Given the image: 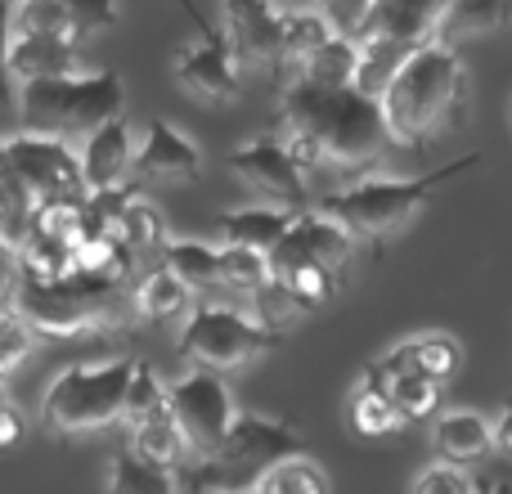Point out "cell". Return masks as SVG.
Here are the masks:
<instances>
[{
  "mask_svg": "<svg viewBox=\"0 0 512 494\" xmlns=\"http://www.w3.org/2000/svg\"><path fill=\"white\" fill-rule=\"evenodd\" d=\"M23 432H27L23 409H18L9 396H0V450H14V445L23 441Z\"/></svg>",
  "mask_w": 512,
  "mask_h": 494,
  "instance_id": "60d3db41",
  "label": "cell"
},
{
  "mask_svg": "<svg viewBox=\"0 0 512 494\" xmlns=\"http://www.w3.org/2000/svg\"><path fill=\"white\" fill-rule=\"evenodd\" d=\"M292 225V207H239V212H225L221 216V239L225 243H243V247H261V252H270L274 243L288 234Z\"/></svg>",
  "mask_w": 512,
  "mask_h": 494,
  "instance_id": "7402d4cb",
  "label": "cell"
},
{
  "mask_svg": "<svg viewBox=\"0 0 512 494\" xmlns=\"http://www.w3.org/2000/svg\"><path fill=\"white\" fill-rule=\"evenodd\" d=\"M135 176L140 180H198L203 176V149L167 117H153L149 131L135 140Z\"/></svg>",
  "mask_w": 512,
  "mask_h": 494,
  "instance_id": "2e32d148",
  "label": "cell"
},
{
  "mask_svg": "<svg viewBox=\"0 0 512 494\" xmlns=\"http://www.w3.org/2000/svg\"><path fill=\"white\" fill-rule=\"evenodd\" d=\"M117 239L131 247L135 256H149V252H162V243H167L171 234H167V221H162L158 207H153L144 194H135L131 203L122 207V221H117Z\"/></svg>",
  "mask_w": 512,
  "mask_h": 494,
  "instance_id": "f1b7e54d",
  "label": "cell"
},
{
  "mask_svg": "<svg viewBox=\"0 0 512 494\" xmlns=\"http://www.w3.org/2000/svg\"><path fill=\"white\" fill-rule=\"evenodd\" d=\"M301 77L319 81V86H355V72H360V41H355L346 27H337L306 63H297Z\"/></svg>",
  "mask_w": 512,
  "mask_h": 494,
  "instance_id": "d4e9b609",
  "label": "cell"
},
{
  "mask_svg": "<svg viewBox=\"0 0 512 494\" xmlns=\"http://www.w3.org/2000/svg\"><path fill=\"white\" fill-rule=\"evenodd\" d=\"M171 77L198 104H234L243 90V63L234 59L225 27L198 36L194 45H180L176 59H171Z\"/></svg>",
  "mask_w": 512,
  "mask_h": 494,
  "instance_id": "4fadbf2b",
  "label": "cell"
},
{
  "mask_svg": "<svg viewBox=\"0 0 512 494\" xmlns=\"http://www.w3.org/2000/svg\"><path fill=\"white\" fill-rule=\"evenodd\" d=\"M432 445L450 463H477L495 450V418L477 409H445L432 423Z\"/></svg>",
  "mask_w": 512,
  "mask_h": 494,
  "instance_id": "d6986e66",
  "label": "cell"
},
{
  "mask_svg": "<svg viewBox=\"0 0 512 494\" xmlns=\"http://www.w3.org/2000/svg\"><path fill=\"white\" fill-rule=\"evenodd\" d=\"M0 396H5V378H0Z\"/></svg>",
  "mask_w": 512,
  "mask_h": 494,
  "instance_id": "bcb514c9",
  "label": "cell"
},
{
  "mask_svg": "<svg viewBox=\"0 0 512 494\" xmlns=\"http://www.w3.org/2000/svg\"><path fill=\"white\" fill-rule=\"evenodd\" d=\"M176 486H180L176 468L149 463V459H140V454H131V450H126L122 459L113 463V472H108V490H117V494H167Z\"/></svg>",
  "mask_w": 512,
  "mask_h": 494,
  "instance_id": "f546056e",
  "label": "cell"
},
{
  "mask_svg": "<svg viewBox=\"0 0 512 494\" xmlns=\"http://www.w3.org/2000/svg\"><path fill=\"white\" fill-rule=\"evenodd\" d=\"M450 9L454 0H364L346 32L355 41H387L414 50V45L441 36V23Z\"/></svg>",
  "mask_w": 512,
  "mask_h": 494,
  "instance_id": "5bb4252c",
  "label": "cell"
},
{
  "mask_svg": "<svg viewBox=\"0 0 512 494\" xmlns=\"http://www.w3.org/2000/svg\"><path fill=\"white\" fill-rule=\"evenodd\" d=\"M14 32H59L77 36L68 5L63 0H14Z\"/></svg>",
  "mask_w": 512,
  "mask_h": 494,
  "instance_id": "d590c367",
  "label": "cell"
},
{
  "mask_svg": "<svg viewBox=\"0 0 512 494\" xmlns=\"http://www.w3.org/2000/svg\"><path fill=\"white\" fill-rule=\"evenodd\" d=\"M36 225V203L23 194V185H18L14 176H0V252L14 256L18 247H23V239L32 234Z\"/></svg>",
  "mask_w": 512,
  "mask_h": 494,
  "instance_id": "1f68e13d",
  "label": "cell"
},
{
  "mask_svg": "<svg viewBox=\"0 0 512 494\" xmlns=\"http://www.w3.org/2000/svg\"><path fill=\"white\" fill-rule=\"evenodd\" d=\"M279 135L306 162V171L337 176H364L391 149V126L378 95L360 86H319L301 72L283 86Z\"/></svg>",
  "mask_w": 512,
  "mask_h": 494,
  "instance_id": "6da1fadb",
  "label": "cell"
},
{
  "mask_svg": "<svg viewBox=\"0 0 512 494\" xmlns=\"http://www.w3.org/2000/svg\"><path fill=\"white\" fill-rule=\"evenodd\" d=\"M176 5H180V9H185V14H189V18H194V27H198V36H207V32H216V27H212V23H207V18H203V9H198V5H194V0H176Z\"/></svg>",
  "mask_w": 512,
  "mask_h": 494,
  "instance_id": "ee69618b",
  "label": "cell"
},
{
  "mask_svg": "<svg viewBox=\"0 0 512 494\" xmlns=\"http://www.w3.org/2000/svg\"><path fill=\"white\" fill-rule=\"evenodd\" d=\"M221 288L234 292H274V265L270 252L261 247H243V243H221Z\"/></svg>",
  "mask_w": 512,
  "mask_h": 494,
  "instance_id": "83f0119b",
  "label": "cell"
},
{
  "mask_svg": "<svg viewBox=\"0 0 512 494\" xmlns=\"http://www.w3.org/2000/svg\"><path fill=\"white\" fill-rule=\"evenodd\" d=\"M468 490H477V472H472L468 463L441 459L414 477V494H468Z\"/></svg>",
  "mask_w": 512,
  "mask_h": 494,
  "instance_id": "8d00e7d4",
  "label": "cell"
},
{
  "mask_svg": "<svg viewBox=\"0 0 512 494\" xmlns=\"http://www.w3.org/2000/svg\"><path fill=\"white\" fill-rule=\"evenodd\" d=\"M167 409L180 423L189 459H207V454L221 450L225 432H230L234 418H239L234 391L221 382V373L203 369V364H194L185 378L167 382Z\"/></svg>",
  "mask_w": 512,
  "mask_h": 494,
  "instance_id": "30bf717a",
  "label": "cell"
},
{
  "mask_svg": "<svg viewBox=\"0 0 512 494\" xmlns=\"http://www.w3.org/2000/svg\"><path fill=\"white\" fill-rule=\"evenodd\" d=\"M14 265L23 279H59V274L77 270V243L32 225V234H27L23 247L14 252Z\"/></svg>",
  "mask_w": 512,
  "mask_h": 494,
  "instance_id": "603a6c76",
  "label": "cell"
},
{
  "mask_svg": "<svg viewBox=\"0 0 512 494\" xmlns=\"http://www.w3.org/2000/svg\"><path fill=\"white\" fill-rule=\"evenodd\" d=\"M32 346H36L32 328H27L14 310H0V378H9V373L32 355Z\"/></svg>",
  "mask_w": 512,
  "mask_h": 494,
  "instance_id": "74e56055",
  "label": "cell"
},
{
  "mask_svg": "<svg viewBox=\"0 0 512 494\" xmlns=\"http://www.w3.org/2000/svg\"><path fill=\"white\" fill-rule=\"evenodd\" d=\"M472 167H481V153H463V158L445 162V167L427 171V176H360L346 189L324 194L315 207L333 212L355 239L387 243L391 234H400L423 212L436 189H445L450 180H459L463 171H472Z\"/></svg>",
  "mask_w": 512,
  "mask_h": 494,
  "instance_id": "277c9868",
  "label": "cell"
},
{
  "mask_svg": "<svg viewBox=\"0 0 512 494\" xmlns=\"http://www.w3.org/2000/svg\"><path fill=\"white\" fill-rule=\"evenodd\" d=\"M9 310L32 328L36 337H90V333H117L135 315L131 279H113L104 270H77L59 279H23L18 274L9 288Z\"/></svg>",
  "mask_w": 512,
  "mask_h": 494,
  "instance_id": "3957f363",
  "label": "cell"
},
{
  "mask_svg": "<svg viewBox=\"0 0 512 494\" xmlns=\"http://www.w3.org/2000/svg\"><path fill=\"white\" fill-rule=\"evenodd\" d=\"M77 63H81V36L9 32V72H14V81L77 72Z\"/></svg>",
  "mask_w": 512,
  "mask_h": 494,
  "instance_id": "ac0fdd59",
  "label": "cell"
},
{
  "mask_svg": "<svg viewBox=\"0 0 512 494\" xmlns=\"http://www.w3.org/2000/svg\"><path fill=\"white\" fill-rule=\"evenodd\" d=\"M346 427H351L355 436H364V441H382V436L405 427V414L396 409V400H391L387 387L360 378L355 391L346 396Z\"/></svg>",
  "mask_w": 512,
  "mask_h": 494,
  "instance_id": "ffe728a7",
  "label": "cell"
},
{
  "mask_svg": "<svg viewBox=\"0 0 512 494\" xmlns=\"http://www.w3.org/2000/svg\"><path fill=\"white\" fill-rule=\"evenodd\" d=\"M0 176H5V140H0Z\"/></svg>",
  "mask_w": 512,
  "mask_h": 494,
  "instance_id": "f6af8a7d",
  "label": "cell"
},
{
  "mask_svg": "<svg viewBox=\"0 0 512 494\" xmlns=\"http://www.w3.org/2000/svg\"><path fill=\"white\" fill-rule=\"evenodd\" d=\"M162 265L176 279H185L194 292L221 288V247H212L203 239H167L162 243Z\"/></svg>",
  "mask_w": 512,
  "mask_h": 494,
  "instance_id": "cb8c5ba5",
  "label": "cell"
},
{
  "mask_svg": "<svg viewBox=\"0 0 512 494\" xmlns=\"http://www.w3.org/2000/svg\"><path fill=\"white\" fill-rule=\"evenodd\" d=\"M126 81L117 72H59V77H32L18 90V122L23 131L59 135L81 144L95 126L122 113Z\"/></svg>",
  "mask_w": 512,
  "mask_h": 494,
  "instance_id": "5b68a950",
  "label": "cell"
},
{
  "mask_svg": "<svg viewBox=\"0 0 512 494\" xmlns=\"http://www.w3.org/2000/svg\"><path fill=\"white\" fill-rule=\"evenodd\" d=\"M319 5H324L328 14H333L342 27H351V23H355V14H360V5H364V0H319Z\"/></svg>",
  "mask_w": 512,
  "mask_h": 494,
  "instance_id": "b9f144b4",
  "label": "cell"
},
{
  "mask_svg": "<svg viewBox=\"0 0 512 494\" xmlns=\"http://www.w3.org/2000/svg\"><path fill=\"white\" fill-rule=\"evenodd\" d=\"M409 355H414V369L427 373V378H436L441 387L463 369V346H459V337L454 333H418V337H409Z\"/></svg>",
  "mask_w": 512,
  "mask_h": 494,
  "instance_id": "d6a6232c",
  "label": "cell"
},
{
  "mask_svg": "<svg viewBox=\"0 0 512 494\" xmlns=\"http://www.w3.org/2000/svg\"><path fill=\"white\" fill-rule=\"evenodd\" d=\"M495 450L512 454V405H504L499 418H495Z\"/></svg>",
  "mask_w": 512,
  "mask_h": 494,
  "instance_id": "7bdbcfd3",
  "label": "cell"
},
{
  "mask_svg": "<svg viewBox=\"0 0 512 494\" xmlns=\"http://www.w3.org/2000/svg\"><path fill=\"white\" fill-rule=\"evenodd\" d=\"M252 490L261 494H319L328 490V472L319 468L315 459H306V454H292V459H279L270 472H261V481H256Z\"/></svg>",
  "mask_w": 512,
  "mask_h": 494,
  "instance_id": "4dcf8cb0",
  "label": "cell"
},
{
  "mask_svg": "<svg viewBox=\"0 0 512 494\" xmlns=\"http://www.w3.org/2000/svg\"><path fill=\"white\" fill-rule=\"evenodd\" d=\"M387 391H391V400H396V409L405 414V423H414V418H432L436 400H441V382L427 378V373H418V369L391 378Z\"/></svg>",
  "mask_w": 512,
  "mask_h": 494,
  "instance_id": "e575fe53",
  "label": "cell"
},
{
  "mask_svg": "<svg viewBox=\"0 0 512 494\" xmlns=\"http://www.w3.org/2000/svg\"><path fill=\"white\" fill-rule=\"evenodd\" d=\"M283 328H274L270 319H252L248 310L239 306H194L180 328V355L189 364H203V369H216V373H230V369H243L256 355L274 351L283 342Z\"/></svg>",
  "mask_w": 512,
  "mask_h": 494,
  "instance_id": "ba28073f",
  "label": "cell"
},
{
  "mask_svg": "<svg viewBox=\"0 0 512 494\" xmlns=\"http://www.w3.org/2000/svg\"><path fill=\"white\" fill-rule=\"evenodd\" d=\"M77 23V36H95V32H108L117 27V0H63Z\"/></svg>",
  "mask_w": 512,
  "mask_h": 494,
  "instance_id": "f35d334b",
  "label": "cell"
},
{
  "mask_svg": "<svg viewBox=\"0 0 512 494\" xmlns=\"http://www.w3.org/2000/svg\"><path fill=\"white\" fill-rule=\"evenodd\" d=\"M337 18L324 5H297L283 18V63H306L328 36L337 32Z\"/></svg>",
  "mask_w": 512,
  "mask_h": 494,
  "instance_id": "4316f807",
  "label": "cell"
},
{
  "mask_svg": "<svg viewBox=\"0 0 512 494\" xmlns=\"http://www.w3.org/2000/svg\"><path fill=\"white\" fill-rule=\"evenodd\" d=\"M189 297H194V288H189L185 279H176L167 265L140 270L131 279L135 315H144V319H171V315H180V310H189Z\"/></svg>",
  "mask_w": 512,
  "mask_h": 494,
  "instance_id": "44dd1931",
  "label": "cell"
},
{
  "mask_svg": "<svg viewBox=\"0 0 512 494\" xmlns=\"http://www.w3.org/2000/svg\"><path fill=\"white\" fill-rule=\"evenodd\" d=\"M270 265H274V292H283V301L292 310H319L337 297L342 274L328 270L319 256H310L292 234H283L270 247Z\"/></svg>",
  "mask_w": 512,
  "mask_h": 494,
  "instance_id": "9a60e30c",
  "label": "cell"
},
{
  "mask_svg": "<svg viewBox=\"0 0 512 494\" xmlns=\"http://www.w3.org/2000/svg\"><path fill=\"white\" fill-rule=\"evenodd\" d=\"M306 454V436L283 418H265L239 409L234 427L225 432L221 450L207 459H185L176 468L180 486L194 490H252L261 481V472H270L279 459Z\"/></svg>",
  "mask_w": 512,
  "mask_h": 494,
  "instance_id": "8992f818",
  "label": "cell"
},
{
  "mask_svg": "<svg viewBox=\"0 0 512 494\" xmlns=\"http://www.w3.org/2000/svg\"><path fill=\"white\" fill-rule=\"evenodd\" d=\"M297 9L292 0H221V23L243 72L283 68V18Z\"/></svg>",
  "mask_w": 512,
  "mask_h": 494,
  "instance_id": "7c38bea8",
  "label": "cell"
},
{
  "mask_svg": "<svg viewBox=\"0 0 512 494\" xmlns=\"http://www.w3.org/2000/svg\"><path fill=\"white\" fill-rule=\"evenodd\" d=\"M158 409H167V382H162L158 369H149L144 360H135L131 369V382H126V409H122V423H140V418L158 414Z\"/></svg>",
  "mask_w": 512,
  "mask_h": 494,
  "instance_id": "836d02e7",
  "label": "cell"
},
{
  "mask_svg": "<svg viewBox=\"0 0 512 494\" xmlns=\"http://www.w3.org/2000/svg\"><path fill=\"white\" fill-rule=\"evenodd\" d=\"M230 171L248 189H256L261 198H270V203L292 207V212L310 207V180H306L310 171H306V162L292 153V144L283 140L279 131L256 135V140L239 144V149L230 153Z\"/></svg>",
  "mask_w": 512,
  "mask_h": 494,
  "instance_id": "8fae6325",
  "label": "cell"
},
{
  "mask_svg": "<svg viewBox=\"0 0 512 494\" xmlns=\"http://www.w3.org/2000/svg\"><path fill=\"white\" fill-rule=\"evenodd\" d=\"M131 454L149 463H162V468H180L189 459L185 436H180V423L171 418V409H158V414L131 423Z\"/></svg>",
  "mask_w": 512,
  "mask_h": 494,
  "instance_id": "484cf974",
  "label": "cell"
},
{
  "mask_svg": "<svg viewBox=\"0 0 512 494\" xmlns=\"http://www.w3.org/2000/svg\"><path fill=\"white\" fill-rule=\"evenodd\" d=\"M9 32H14V0H0V108L14 99V72H9Z\"/></svg>",
  "mask_w": 512,
  "mask_h": 494,
  "instance_id": "ab89813d",
  "label": "cell"
},
{
  "mask_svg": "<svg viewBox=\"0 0 512 494\" xmlns=\"http://www.w3.org/2000/svg\"><path fill=\"white\" fill-rule=\"evenodd\" d=\"M378 99L391 126V144L400 149H427L454 135L468 122V68L459 59V45L441 36L414 45Z\"/></svg>",
  "mask_w": 512,
  "mask_h": 494,
  "instance_id": "7a4b0ae2",
  "label": "cell"
},
{
  "mask_svg": "<svg viewBox=\"0 0 512 494\" xmlns=\"http://www.w3.org/2000/svg\"><path fill=\"white\" fill-rule=\"evenodd\" d=\"M77 149H81V171H86V189H113L126 176H135V131L126 122V113L95 126Z\"/></svg>",
  "mask_w": 512,
  "mask_h": 494,
  "instance_id": "e0dca14e",
  "label": "cell"
},
{
  "mask_svg": "<svg viewBox=\"0 0 512 494\" xmlns=\"http://www.w3.org/2000/svg\"><path fill=\"white\" fill-rule=\"evenodd\" d=\"M5 171L23 185V194L41 203H81L90 194L86 171H81V149L59 135L23 131L5 140Z\"/></svg>",
  "mask_w": 512,
  "mask_h": 494,
  "instance_id": "9c48e42d",
  "label": "cell"
},
{
  "mask_svg": "<svg viewBox=\"0 0 512 494\" xmlns=\"http://www.w3.org/2000/svg\"><path fill=\"white\" fill-rule=\"evenodd\" d=\"M131 369H135V355L63 369L41 396V427L54 436H86V432L117 427L126 409Z\"/></svg>",
  "mask_w": 512,
  "mask_h": 494,
  "instance_id": "52a82bcc",
  "label": "cell"
}]
</instances>
